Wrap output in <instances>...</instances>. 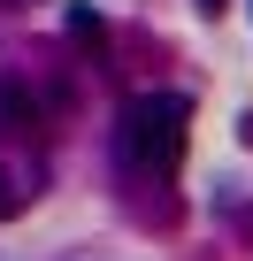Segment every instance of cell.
Here are the masks:
<instances>
[{"mask_svg":"<svg viewBox=\"0 0 253 261\" xmlns=\"http://www.w3.org/2000/svg\"><path fill=\"white\" fill-rule=\"evenodd\" d=\"M184 115H192L184 92H138L123 108V162L131 169H177L184 162Z\"/></svg>","mask_w":253,"mask_h":261,"instance_id":"6da1fadb","label":"cell"},{"mask_svg":"<svg viewBox=\"0 0 253 261\" xmlns=\"http://www.w3.org/2000/svg\"><path fill=\"white\" fill-rule=\"evenodd\" d=\"M31 123H39L31 85H23V77H0V130H31Z\"/></svg>","mask_w":253,"mask_h":261,"instance_id":"7a4b0ae2","label":"cell"},{"mask_svg":"<svg viewBox=\"0 0 253 261\" xmlns=\"http://www.w3.org/2000/svg\"><path fill=\"white\" fill-rule=\"evenodd\" d=\"M200 8H207V16H215V8H222V0H200Z\"/></svg>","mask_w":253,"mask_h":261,"instance_id":"5b68a950","label":"cell"},{"mask_svg":"<svg viewBox=\"0 0 253 261\" xmlns=\"http://www.w3.org/2000/svg\"><path fill=\"white\" fill-rule=\"evenodd\" d=\"M16 207H23V192H16V185H8V169H0V223H8V215H16Z\"/></svg>","mask_w":253,"mask_h":261,"instance_id":"277c9868","label":"cell"},{"mask_svg":"<svg viewBox=\"0 0 253 261\" xmlns=\"http://www.w3.org/2000/svg\"><path fill=\"white\" fill-rule=\"evenodd\" d=\"M0 8H16V0H0Z\"/></svg>","mask_w":253,"mask_h":261,"instance_id":"8992f818","label":"cell"},{"mask_svg":"<svg viewBox=\"0 0 253 261\" xmlns=\"http://www.w3.org/2000/svg\"><path fill=\"white\" fill-rule=\"evenodd\" d=\"M62 23H69V39H77V46H100V39H107V23H100V8H85V0H77V8H69Z\"/></svg>","mask_w":253,"mask_h":261,"instance_id":"3957f363","label":"cell"}]
</instances>
